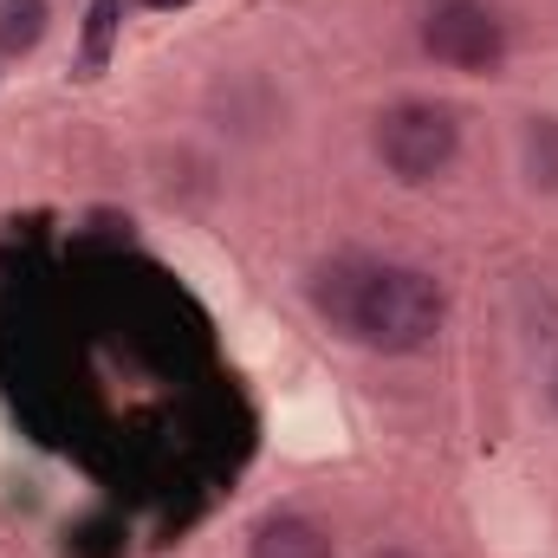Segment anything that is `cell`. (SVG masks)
I'll list each match as a JSON object with an SVG mask.
<instances>
[{"instance_id":"cell-8","label":"cell","mask_w":558,"mask_h":558,"mask_svg":"<svg viewBox=\"0 0 558 558\" xmlns=\"http://www.w3.org/2000/svg\"><path fill=\"white\" fill-rule=\"evenodd\" d=\"M137 7H156V13H169V7H189V0H137Z\"/></svg>"},{"instance_id":"cell-3","label":"cell","mask_w":558,"mask_h":558,"mask_svg":"<svg viewBox=\"0 0 558 558\" xmlns=\"http://www.w3.org/2000/svg\"><path fill=\"white\" fill-rule=\"evenodd\" d=\"M422 46H428V59H441V65H454V72H494V65L507 59L500 20H494L487 7H474V0L435 7V13L422 20Z\"/></svg>"},{"instance_id":"cell-7","label":"cell","mask_w":558,"mask_h":558,"mask_svg":"<svg viewBox=\"0 0 558 558\" xmlns=\"http://www.w3.org/2000/svg\"><path fill=\"white\" fill-rule=\"evenodd\" d=\"M526 182L558 195V118H533L526 131Z\"/></svg>"},{"instance_id":"cell-4","label":"cell","mask_w":558,"mask_h":558,"mask_svg":"<svg viewBox=\"0 0 558 558\" xmlns=\"http://www.w3.org/2000/svg\"><path fill=\"white\" fill-rule=\"evenodd\" d=\"M247 558H338L331 533L305 513H267L247 539Z\"/></svg>"},{"instance_id":"cell-9","label":"cell","mask_w":558,"mask_h":558,"mask_svg":"<svg viewBox=\"0 0 558 558\" xmlns=\"http://www.w3.org/2000/svg\"><path fill=\"white\" fill-rule=\"evenodd\" d=\"M371 558H416V553H371Z\"/></svg>"},{"instance_id":"cell-10","label":"cell","mask_w":558,"mask_h":558,"mask_svg":"<svg viewBox=\"0 0 558 558\" xmlns=\"http://www.w3.org/2000/svg\"><path fill=\"white\" fill-rule=\"evenodd\" d=\"M553 410H558V364H553Z\"/></svg>"},{"instance_id":"cell-1","label":"cell","mask_w":558,"mask_h":558,"mask_svg":"<svg viewBox=\"0 0 558 558\" xmlns=\"http://www.w3.org/2000/svg\"><path fill=\"white\" fill-rule=\"evenodd\" d=\"M312 305L357 344L384 351V357H410L422 344H435L448 299L422 267H390V260H331L312 279Z\"/></svg>"},{"instance_id":"cell-5","label":"cell","mask_w":558,"mask_h":558,"mask_svg":"<svg viewBox=\"0 0 558 558\" xmlns=\"http://www.w3.org/2000/svg\"><path fill=\"white\" fill-rule=\"evenodd\" d=\"M118 26H124V0H92L85 7V46H78V78L105 72L111 46H118Z\"/></svg>"},{"instance_id":"cell-6","label":"cell","mask_w":558,"mask_h":558,"mask_svg":"<svg viewBox=\"0 0 558 558\" xmlns=\"http://www.w3.org/2000/svg\"><path fill=\"white\" fill-rule=\"evenodd\" d=\"M46 0H0V52L7 59H20V52H33L39 39H46Z\"/></svg>"},{"instance_id":"cell-2","label":"cell","mask_w":558,"mask_h":558,"mask_svg":"<svg viewBox=\"0 0 558 558\" xmlns=\"http://www.w3.org/2000/svg\"><path fill=\"white\" fill-rule=\"evenodd\" d=\"M461 149V124L435 98H403L377 118V156L397 182H435Z\"/></svg>"}]
</instances>
